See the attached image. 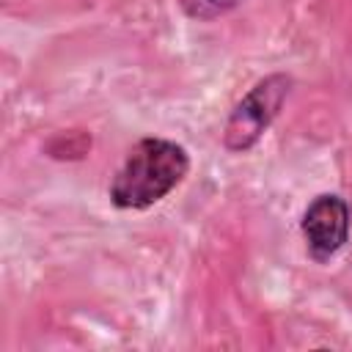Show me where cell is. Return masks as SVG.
<instances>
[{
  "instance_id": "6da1fadb",
  "label": "cell",
  "mask_w": 352,
  "mask_h": 352,
  "mask_svg": "<svg viewBox=\"0 0 352 352\" xmlns=\"http://www.w3.org/2000/svg\"><path fill=\"white\" fill-rule=\"evenodd\" d=\"M190 173V154L168 138H140L116 170L107 195L116 209H148L168 198Z\"/></svg>"
},
{
  "instance_id": "3957f363",
  "label": "cell",
  "mask_w": 352,
  "mask_h": 352,
  "mask_svg": "<svg viewBox=\"0 0 352 352\" xmlns=\"http://www.w3.org/2000/svg\"><path fill=\"white\" fill-rule=\"evenodd\" d=\"M349 223L352 212L344 195L338 192H319L302 212L300 234L305 239V253L324 264L330 261L349 239Z\"/></svg>"
},
{
  "instance_id": "277c9868",
  "label": "cell",
  "mask_w": 352,
  "mask_h": 352,
  "mask_svg": "<svg viewBox=\"0 0 352 352\" xmlns=\"http://www.w3.org/2000/svg\"><path fill=\"white\" fill-rule=\"evenodd\" d=\"M179 3L192 19H212L234 6V0H228V3H223V0H179Z\"/></svg>"
},
{
  "instance_id": "7a4b0ae2",
  "label": "cell",
  "mask_w": 352,
  "mask_h": 352,
  "mask_svg": "<svg viewBox=\"0 0 352 352\" xmlns=\"http://www.w3.org/2000/svg\"><path fill=\"white\" fill-rule=\"evenodd\" d=\"M292 85H294V80L286 72H272V74L256 80L231 110V116L223 126V146L231 154L250 151L261 140V135L270 129V124L278 118L283 102L292 94Z\"/></svg>"
}]
</instances>
